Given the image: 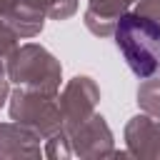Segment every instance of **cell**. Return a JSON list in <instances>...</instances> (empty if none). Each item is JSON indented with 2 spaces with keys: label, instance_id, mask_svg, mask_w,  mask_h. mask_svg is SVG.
<instances>
[{
  "label": "cell",
  "instance_id": "obj_1",
  "mask_svg": "<svg viewBox=\"0 0 160 160\" xmlns=\"http://www.w3.org/2000/svg\"><path fill=\"white\" fill-rule=\"evenodd\" d=\"M115 42L125 62L138 78L142 80L160 78V25L158 22L140 15H125L115 28Z\"/></svg>",
  "mask_w": 160,
  "mask_h": 160
}]
</instances>
